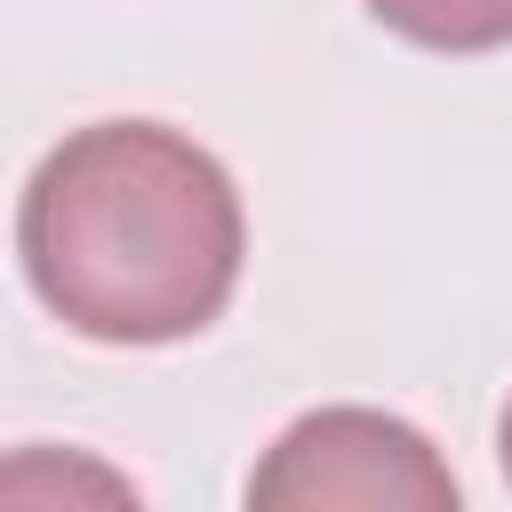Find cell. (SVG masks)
I'll list each match as a JSON object with an SVG mask.
<instances>
[{"label":"cell","instance_id":"cell-1","mask_svg":"<svg viewBox=\"0 0 512 512\" xmlns=\"http://www.w3.org/2000/svg\"><path fill=\"white\" fill-rule=\"evenodd\" d=\"M32 296L96 344L200 336L248 256V216L208 144L168 120H88L32 168L16 200Z\"/></svg>","mask_w":512,"mask_h":512},{"label":"cell","instance_id":"cell-2","mask_svg":"<svg viewBox=\"0 0 512 512\" xmlns=\"http://www.w3.org/2000/svg\"><path fill=\"white\" fill-rule=\"evenodd\" d=\"M256 512H456L440 448L384 408H312L248 472Z\"/></svg>","mask_w":512,"mask_h":512},{"label":"cell","instance_id":"cell-3","mask_svg":"<svg viewBox=\"0 0 512 512\" xmlns=\"http://www.w3.org/2000/svg\"><path fill=\"white\" fill-rule=\"evenodd\" d=\"M368 16L432 56H488L512 48V0H368Z\"/></svg>","mask_w":512,"mask_h":512},{"label":"cell","instance_id":"cell-4","mask_svg":"<svg viewBox=\"0 0 512 512\" xmlns=\"http://www.w3.org/2000/svg\"><path fill=\"white\" fill-rule=\"evenodd\" d=\"M496 464H504V480H512V400H504V416H496Z\"/></svg>","mask_w":512,"mask_h":512}]
</instances>
